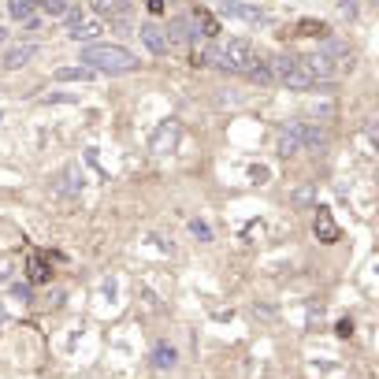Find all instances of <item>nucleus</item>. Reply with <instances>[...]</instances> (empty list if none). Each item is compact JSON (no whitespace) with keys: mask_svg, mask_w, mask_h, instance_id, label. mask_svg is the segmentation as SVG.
Returning <instances> with one entry per match:
<instances>
[{"mask_svg":"<svg viewBox=\"0 0 379 379\" xmlns=\"http://www.w3.org/2000/svg\"><path fill=\"white\" fill-rule=\"evenodd\" d=\"M175 365H179V354H175L171 346H160V349L153 354V368H160V372H171Z\"/></svg>","mask_w":379,"mask_h":379,"instance_id":"obj_19","label":"nucleus"},{"mask_svg":"<svg viewBox=\"0 0 379 379\" xmlns=\"http://www.w3.org/2000/svg\"><path fill=\"white\" fill-rule=\"evenodd\" d=\"M272 75H275V82H283L286 89H298V94H305V89H312L316 82H312V75L305 71V63L298 60V56H286V52H279L272 63Z\"/></svg>","mask_w":379,"mask_h":379,"instance_id":"obj_2","label":"nucleus"},{"mask_svg":"<svg viewBox=\"0 0 379 379\" xmlns=\"http://www.w3.org/2000/svg\"><path fill=\"white\" fill-rule=\"evenodd\" d=\"M89 15H97L100 23L105 19H131V8L123 4V0H89Z\"/></svg>","mask_w":379,"mask_h":379,"instance_id":"obj_11","label":"nucleus"},{"mask_svg":"<svg viewBox=\"0 0 379 379\" xmlns=\"http://www.w3.org/2000/svg\"><path fill=\"white\" fill-rule=\"evenodd\" d=\"M63 19H67V30L75 41H97L100 34H105V23H100L97 15H89L86 8H67Z\"/></svg>","mask_w":379,"mask_h":379,"instance_id":"obj_3","label":"nucleus"},{"mask_svg":"<svg viewBox=\"0 0 379 379\" xmlns=\"http://www.w3.org/2000/svg\"><path fill=\"white\" fill-rule=\"evenodd\" d=\"M34 4H38L41 12H49V15H63V12H67V0H34Z\"/></svg>","mask_w":379,"mask_h":379,"instance_id":"obj_20","label":"nucleus"},{"mask_svg":"<svg viewBox=\"0 0 379 379\" xmlns=\"http://www.w3.org/2000/svg\"><path fill=\"white\" fill-rule=\"evenodd\" d=\"M193 235H197V238H208V227L201 224V219H193Z\"/></svg>","mask_w":379,"mask_h":379,"instance_id":"obj_24","label":"nucleus"},{"mask_svg":"<svg viewBox=\"0 0 379 379\" xmlns=\"http://www.w3.org/2000/svg\"><path fill=\"white\" fill-rule=\"evenodd\" d=\"M242 75H246L249 82H257V86H272V82H275V75H272V67H268V63H264V60H257V63H253V67H246V71H242Z\"/></svg>","mask_w":379,"mask_h":379,"instance_id":"obj_16","label":"nucleus"},{"mask_svg":"<svg viewBox=\"0 0 379 379\" xmlns=\"http://www.w3.org/2000/svg\"><path fill=\"white\" fill-rule=\"evenodd\" d=\"M0 45H8V30H4V26H0Z\"/></svg>","mask_w":379,"mask_h":379,"instance_id":"obj_26","label":"nucleus"},{"mask_svg":"<svg viewBox=\"0 0 379 379\" xmlns=\"http://www.w3.org/2000/svg\"><path fill=\"white\" fill-rule=\"evenodd\" d=\"M175 142H179V123H175V119H168V123L156 127V134H153V149L156 153H168Z\"/></svg>","mask_w":379,"mask_h":379,"instance_id":"obj_12","label":"nucleus"},{"mask_svg":"<svg viewBox=\"0 0 379 379\" xmlns=\"http://www.w3.org/2000/svg\"><path fill=\"white\" fill-rule=\"evenodd\" d=\"M301 153V145H298V134L290 131V123L279 131V138H275V156L279 160H290V156H298Z\"/></svg>","mask_w":379,"mask_h":379,"instance_id":"obj_13","label":"nucleus"},{"mask_svg":"<svg viewBox=\"0 0 379 379\" xmlns=\"http://www.w3.org/2000/svg\"><path fill=\"white\" fill-rule=\"evenodd\" d=\"M316 238H320V242H335V238H338V227L331 224V212L327 208L316 212Z\"/></svg>","mask_w":379,"mask_h":379,"instance_id":"obj_15","label":"nucleus"},{"mask_svg":"<svg viewBox=\"0 0 379 379\" xmlns=\"http://www.w3.org/2000/svg\"><path fill=\"white\" fill-rule=\"evenodd\" d=\"M97 78V71H89V67H60L56 71V82H94Z\"/></svg>","mask_w":379,"mask_h":379,"instance_id":"obj_17","label":"nucleus"},{"mask_svg":"<svg viewBox=\"0 0 379 379\" xmlns=\"http://www.w3.org/2000/svg\"><path fill=\"white\" fill-rule=\"evenodd\" d=\"M335 116H338L335 100H316V105L305 112V119H312V123H327V119H335Z\"/></svg>","mask_w":379,"mask_h":379,"instance_id":"obj_14","label":"nucleus"},{"mask_svg":"<svg viewBox=\"0 0 379 379\" xmlns=\"http://www.w3.org/2000/svg\"><path fill=\"white\" fill-rule=\"evenodd\" d=\"M290 131L298 134V145H301V149H312V153L327 149V127H323V123L298 119V123H290Z\"/></svg>","mask_w":379,"mask_h":379,"instance_id":"obj_5","label":"nucleus"},{"mask_svg":"<svg viewBox=\"0 0 379 379\" xmlns=\"http://www.w3.org/2000/svg\"><path fill=\"white\" fill-rule=\"evenodd\" d=\"M219 56L227 60L230 71H246V67H253V63H257L253 45L242 41V38H224V41H219Z\"/></svg>","mask_w":379,"mask_h":379,"instance_id":"obj_4","label":"nucleus"},{"mask_svg":"<svg viewBox=\"0 0 379 379\" xmlns=\"http://www.w3.org/2000/svg\"><path fill=\"white\" fill-rule=\"evenodd\" d=\"M301 63H305V71L312 75V82H331V78L338 75L335 60H331L327 52H309V56H305Z\"/></svg>","mask_w":379,"mask_h":379,"instance_id":"obj_8","label":"nucleus"},{"mask_svg":"<svg viewBox=\"0 0 379 379\" xmlns=\"http://www.w3.org/2000/svg\"><path fill=\"white\" fill-rule=\"evenodd\" d=\"M149 8H153V12H160V8H164V0H149Z\"/></svg>","mask_w":379,"mask_h":379,"instance_id":"obj_25","label":"nucleus"},{"mask_svg":"<svg viewBox=\"0 0 379 379\" xmlns=\"http://www.w3.org/2000/svg\"><path fill=\"white\" fill-rule=\"evenodd\" d=\"M34 8H38L34 0H8V15H12L15 23H26L34 15Z\"/></svg>","mask_w":379,"mask_h":379,"instance_id":"obj_18","label":"nucleus"},{"mask_svg":"<svg viewBox=\"0 0 379 379\" xmlns=\"http://www.w3.org/2000/svg\"><path fill=\"white\" fill-rule=\"evenodd\" d=\"M71 100H78L75 94H49L45 97V105H71Z\"/></svg>","mask_w":379,"mask_h":379,"instance_id":"obj_23","label":"nucleus"},{"mask_svg":"<svg viewBox=\"0 0 379 379\" xmlns=\"http://www.w3.org/2000/svg\"><path fill=\"white\" fill-rule=\"evenodd\" d=\"M164 34H168V45H179V49H190V45L201 38L190 15H179V19H171L168 26H164Z\"/></svg>","mask_w":379,"mask_h":379,"instance_id":"obj_7","label":"nucleus"},{"mask_svg":"<svg viewBox=\"0 0 379 379\" xmlns=\"http://www.w3.org/2000/svg\"><path fill=\"white\" fill-rule=\"evenodd\" d=\"M138 34H142V45L153 52V56H164V52L171 49V45H168V34H164L160 23H142V30H138Z\"/></svg>","mask_w":379,"mask_h":379,"instance_id":"obj_10","label":"nucleus"},{"mask_svg":"<svg viewBox=\"0 0 379 379\" xmlns=\"http://www.w3.org/2000/svg\"><path fill=\"white\" fill-rule=\"evenodd\" d=\"M212 12H224L227 19H246V23H268V15L257 4H246V0H216Z\"/></svg>","mask_w":379,"mask_h":379,"instance_id":"obj_6","label":"nucleus"},{"mask_svg":"<svg viewBox=\"0 0 379 379\" xmlns=\"http://www.w3.org/2000/svg\"><path fill=\"white\" fill-rule=\"evenodd\" d=\"M342 19H360V4H357V0H342Z\"/></svg>","mask_w":379,"mask_h":379,"instance_id":"obj_22","label":"nucleus"},{"mask_svg":"<svg viewBox=\"0 0 379 379\" xmlns=\"http://www.w3.org/2000/svg\"><path fill=\"white\" fill-rule=\"evenodd\" d=\"M82 67L97 71V75H131V71L142 67V60H138L131 49L97 41V45H86V49H82Z\"/></svg>","mask_w":379,"mask_h":379,"instance_id":"obj_1","label":"nucleus"},{"mask_svg":"<svg viewBox=\"0 0 379 379\" xmlns=\"http://www.w3.org/2000/svg\"><path fill=\"white\" fill-rule=\"evenodd\" d=\"M34 56H38V45H34V41H26V45H8V49H4V71H23Z\"/></svg>","mask_w":379,"mask_h":379,"instance_id":"obj_9","label":"nucleus"},{"mask_svg":"<svg viewBox=\"0 0 379 379\" xmlns=\"http://www.w3.org/2000/svg\"><path fill=\"white\" fill-rule=\"evenodd\" d=\"M312 197H316V190H312V186H298V190H294V205H309Z\"/></svg>","mask_w":379,"mask_h":379,"instance_id":"obj_21","label":"nucleus"}]
</instances>
